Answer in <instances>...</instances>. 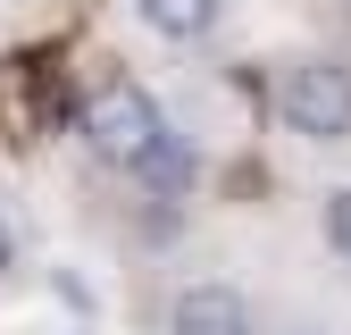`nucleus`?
<instances>
[{"label": "nucleus", "mask_w": 351, "mask_h": 335, "mask_svg": "<svg viewBox=\"0 0 351 335\" xmlns=\"http://www.w3.org/2000/svg\"><path fill=\"white\" fill-rule=\"evenodd\" d=\"M159 135H167V117H159V101L143 93V84H125V76H109L93 101H84V143H93L109 168H134L159 151Z\"/></svg>", "instance_id": "nucleus-1"}, {"label": "nucleus", "mask_w": 351, "mask_h": 335, "mask_svg": "<svg viewBox=\"0 0 351 335\" xmlns=\"http://www.w3.org/2000/svg\"><path fill=\"white\" fill-rule=\"evenodd\" d=\"M167 335H251V302L234 285H184L167 302Z\"/></svg>", "instance_id": "nucleus-3"}, {"label": "nucleus", "mask_w": 351, "mask_h": 335, "mask_svg": "<svg viewBox=\"0 0 351 335\" xmlns=\"http://www.w3.org/2000/svg\"><path fill=\"white\" fill-rule=\"evenodd\" d=\"M276 117L301 143H351V67L343 59H293L276 84Z\"/></svg>", "instance_id": "nucleus-2"}, {"label": "nucleus", "mask_w": 351, "mask_h": 335, "mask_svg": "<svg viewBox=\"0 0 351 335\" xmlns=\"http://www.w3.org/2000/svg\"><path fill=\"white\" fill-rule=\"evenodd\" d=\"M134 9H143V25L167 34V42H201V34L217 25V0H134Z\"/></svg>", "instance_id": "nucleus-5"}, {"label": "nucleus", "mask_w": 351, "mask_h": 335, "mask_svg": "<svg viewBox=\"0 0 351 335\" xmlns=\"http://www.w3.org/2000/svg\"><path fill=\"white\" fill-rule=\"evenodd\" d=\"M134 176L151 185V193H193V176H201V159H193V143L184 135H176V126H167V135H159V151L134 168Z\"/></svg>", "instance_id": "nucleus-4"}, {"label": "nucleus", "mask_w": 351, "mask_h": 335, "mask_svg": "<svg viewBox=\"0 0 351 335\" xmlns=\"http://www.w3.org/2000/svg\"><path fill=\"white\" fill-rule=\"evenodd\" d=\"M17 260V235H9V218H0V268H9Z\"/></svg>", "instance_id": "nucleus-7"}, {"label": "nucleus", "mask_w": 351, "mask_h": 335, "mask_svg": "<svg viewBox=\"0 0 351 335\" xmlns=\"http://www.w3.org/2000/svg\"><path fill=\"white\" fill-rule=\"evenodd\" d=\"M326 243L351 260V185H335V193H326Z\"/></svg>", "instance_id": "nucleus-6"}]
</instances>
